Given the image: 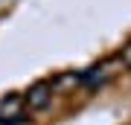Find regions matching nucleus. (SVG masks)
I'll return each mask as SVG.
<instances>
[{
  "label": "nucleus",
  "mask_w": 131,
  "mask_h": 125,
  "mask_svg": "<svg viewBox=\"0 0 131 125\" xmlns=\"http://www.w3.org/2000/svg\"><path fill=\"white\" fill-rule=\"evenodd\" d=\"M52 82H38L29 87V93L24 96V102H26V111H44L50 102H52Z\"/></svg>",
  "instance_id": "nucleus-1"
},
{
  "label": "nucleus",
  "mask_w": 131,
  "mask_h": 125,
  "mask_svg": "<svg viewBox=\"0 0 131 125\" xmlns=\"http://www.w3.org/2000/svg\"><path fill=\"white\" fill-rule=\"evenodd\" d=\"M122 61H125V64H128V70H131V44L125 47V52H122Z\"/></svg>",
  "instance_id": "nucleus-2"
}]
</instances>
